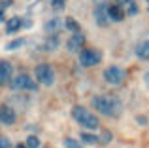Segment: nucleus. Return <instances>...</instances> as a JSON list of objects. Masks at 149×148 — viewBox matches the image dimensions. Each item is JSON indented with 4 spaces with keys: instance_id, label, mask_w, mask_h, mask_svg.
<instances>
[{
    "instance_id": "obj_7",
    "label": "nucleus",
    "mask_w": 149,
    "mask_h": 148,
    "mask_svg": "<svg viewBox=\"0 0 149 148\" xmlns=\"http://www.w3.org/2000/svg\"><path fill=\"white\" fill-rule=\"evenodd\" d=\"M15 120H17V114H15L13 108L8 106V104H2V106H0V123H4V125H13Z\"/></svg>"
},
{
    "instance_id": "obj_10",
    "label": "nucleus",
    "mask_w": 149,
    "mask_h": 148,
    "mask_svg": "<svg viewBox=\"0 0 149 148\" xmlns=\"http://www.w3.org/2000/svg\"><path fill=\"white\" fill-rule=\"evenodd\" d=\"M11 74H13V67L8 61H0V85L11 82Z\"/></svg>"
},
{
    "instance_id": "obj_13",
    "label": "nucleus",
    "mask_w": 149,
    "mask_h": 148,
    "mask_svg": "<svg viewBox=\"0 0 149 148\" xmlns=\"http://www.w3.org/2000/svg\"><path fill=\"white\" fill-rule=\"evenodd\" d=\"M134 53L140 57V59H143V61H149V40H143V42H140V44L136 46Z\"/></svg>"
},
{
    "instance_id": "obj_26",
    "label": "nucleus",
    "mask_w": 149,
    "mask_h": 148,
    "mask_svg": "<svg viewBox=\"0 0 149 148\" xmlns=\"http://www.w3.org/2000/svg\"><path fill=\"white\" fill-rule=\"evenodd\" d=\"M143 80H146V84H147V85H149V70H147V72H146V76H143Z\"/></svg>"
},
{
    "instance_id": "obj_23",
    "label": "nucleus",
    "mask_w": 149,
    "mask_h": 148,
    "mask_svg": "<svg viewBox=\"0 0 149 148\" xmlns=\"http://www.w3.org/2000/svg\"><path fill=\"white\" fill-rule=\"evenodd\" d=\"M127 13H128V15H132V13H138V6H136L134 2H130V4H128V8H127Z\"/></svg>"
},
{
    "instance_id": "obj_11",
    "label": "nucleus",
    "mask_w": 149,
    "mask_h": 148,
    "mask_svg": "<svg viewBox=\"0 0 149 148\" xmlns=\"http://www.w3.org/2000/svg\"><path fill=\"white\" fill-rule=\"evenodd\" d=\"M44 29H45V32H47L49 36H55V34H57L58 30L62 29V21H61L58 17H53V19H49V21L45 23Z\"/></svg>"
},
{
    "instance_id": "obj_1",
    "label": "nucleus",
    "mask_w": 149,
    "mask_h": 148,
    "mask_svg": "<svg viewBox=\"0 0 149 148\" xmlns=\"http://www.w3.org/2000/svg\"><path fill=\"white\" fill-rule=\"evenodd\" d=\"M93 106L104 116H119L123 110V104L113 95H96L93 97Z\"/></svg>"
},
{
    "instance_id": "obj_3",
    "label": "nucleus",
    "mask_w": 149,
    "mask_h": 148,
    "mask_svg": "<svg viewBox=\"0 0 149 148\" xmlns=\"http://www.w3.org/2000/svg\"><path fill=\"white\" fill-rule=\"evenodd\" d=\"M10 85H11L13 91H36V89H38L36 82H34L26 72H21V74H17L15 78H11Z\"/></svg>"
},
{
    "instance_id": "obj_20",
    "label": "nucleus",
    "mask_w": 149,
    "mask_h": 148,
    "mask_svg": "<svg viewBox=\"0 0 149 148\" xmlns=\"http://www.w3.org/2000/svg\"><path fill=\"white\" fill-rule=\"evenodd\" d=\"M64 146H66V148H83L79 141H76V139H72V137L64 139Z\"/></svg>"
},
{
    "instance_id": "obj_29",
    "label": "nucleus",
    "mask_w": 149,
    "mask_h": 148,
    "mask_svg": "<svg viewBox=\"0 0 149 148\" xmlns=\"http://www.w3.org/2000/svg\"><path fill=\"white\" fill-rule=\"evenodd\" d=\"M147 11H149V8H147Z\"/></svg>"
},
{
    "instance_id": "obj_30",
    "label": "nucleus",
    "mask_w": 149,
    "mask_h": 148,
    "mask_svg": "<svg viewBox=\"0 0 149 148\" xmlns=\"http://www.w3.org/2000/svg\"><path fill=\"white\" fill-rule=\"evenodd\" d=\"M147 2H149V0H147Z\"/></svg>"
},
{
    "instance_id": "obj_17",
    "label": "nucleus",
    "mask_w": 149,
    "mask_h": 148,
    "mask_svg": "<svg viewBox=\"0 0 149 148\" xmlns=\"http://www.w3.org/2000/svg\"><path fill=\"white\" fill-rule=\"evenodd\" d=\"M23 44H25V40H23V38H15V40L10 42V44H6V49H8V51H13V49L21 48Z\"/></svg>"
},
{
    "instance_id": "obj_14",
    "label": "nucleus",
    "mask_w": 149,
    "mask_h": 148,
    "mask_svg": "<svg viewBox=\"0 0 149 148\" xmlns=\"http://www.w3.org/2000/svg\"><path fill=\"white\" fill-rule=\"evenodd\" d=\"M21 25H23V21L19 17H11V19H8V23H6V30L8 32H17L19 29H21Z\"/></svg>"
},
{
    "instance_id": "obj_16",
    "label": "nucleus",
    "mask_w": 149,
    "mask_h": 148,
    "mask_svg": "<svg viewBox=\"0 0 149 148\" xmlns=\"http://www.w3.org/2000/svg\"><path fill=\"white\" fill-rule=\"evenodd\" d=\"M58 48V36H49L47 42L44 44V51H53Z\"/></svg>"
},
{
    "instance_id": "obj_15",
    "label": "nucleus",
    "mask_w": 149,
    "mask_h": 148,
    "mask_svg": "<svg viewBox=\"0 0 149 148\" xmlns=\"http://www.w3.org/2000/svg\"><path fill=\"white\" fill-rule=\"evenodd\" d=\"M81 142H83V144H89V146H93V144H98V137H96V135H93V133H87V131H83V133H81Z\"/></svg>"
},
{
    "instance_id": "obj_22",
    "label": "nucleus",
    "mask_w": 149,
    "mask_h": 148,
    "mask_svg": "<svg viewBox=\"0 0 149 148\" xmlns=\"http://www.w3.org/2000/svg\"><path fill=\"white\" fill-rule=\"evenodd\" d=\"M0 148H13V146H11V142H10L8 137H2V135H0Z\"/></svg>"
},
{
    "instance_id": "obj_27",
    "label": "nucleus",
    "mask_w": 149,
    "mask_h": 148,
    "mask_svg": "<svg viewBox=\"0 0 149 148\" xmlns=\"http://www.w3.org/2000/svg\"><path fill=\"white\" fill-rule=\"evenodd\" d=\"M17 148H26V146L25 144H17Z\"/></svg>"
},
{
    "instance_id": "obj_28",
    "label": "nucleus",
    "mask_w": 149,
    "mask_h": 148,
    "mask_svg": "<svg viewBox=\"0 0 149 148\" xmlns=\"http://www.w3.org/2000/svg\"><path fill=\"white\" fill-rule=\"evenodd\" d=\"M2 17H4V15H2V11H0V21H2Z\"/></svg>"
},
{
    "instance_id": "obj_21",
    "label": "nucleus",
    "mask_w": 149,
    "mask_h": 148,
    "mask_svg": "<svg viewBox=\"0 0 149 148\" xmlns=\"http://www.w3.org/2000/svg\"><path fill=\"white\" fill-rule=\"evenodd\" d=\"M98 141L102 142V144H108V142L111 141V133H109L108 129H104V131L100 133V139H98Z\"/></svg>"
},
{
    "instance_id": "obj_12",
    "label": "nucleus",
    "mask_w": 149,
    "mask_h": 148,
    "mask_svg": "<svg viewBox=\"0 0 149 148\" xmlns=\"http://www.w3.org/2000/svg\"><path fill=\"white\" fill-rule=\"evenodd\" d=\"M108 15H109V21H123L125 19V10L113 4V6L108 8Z\"/></svg>"
},
{
    "instance_id": "obj_9",
    "label": "nucleus",
    "mask_w": 149,
    "mask_h": 148,
    "mask_svg": "<svg viewBox=\"0 0 149 148\" xmlns=\"http://www.w3.org/2000/svg\"><path fill=\"white\" fill-rule=\"evenodd\" d=\"M83 44H85V36L81 32H74L66 42V48H68V51H79V49H83Z\"/></svg>"
},
{
    "instance_id": "obj_25",
    "label": "nucleus",
    "mask_w": 149,
    "mask_h": 148,
    "mask_svg": "<svg viewBox=\"0 0 149 148\" xmlns=\"http://www.w3.org/2000/svg\"><path fill=\"white\" fill-rule=\"evenodd\" d=\"M132 0H115V6H119V8H128V4H130Z\"/></svg>"
},
{
    "instance_id": "obj_19",
    "label": "nucleus",
    "mask_w": 149,
    "mask_h": 148,
    "mask_svg": "<svg viewBox=\"0 0 149 148\" xmlns=\"http://www.w3.org/2000/svg\"><path fill=\"white\" fill-rule=\"evenodd\" d=\"M64 25H66V29H68V30H72V32H79V25H77V21H74L72 17H68V19H66V23H64Z\"/></svg>"
},
{
    "instance_id": "obj_5",
    "label": "nucleus",
    "mask_w": 149,
    "mask_h": 148,
    "mask_svg": "<svg viewBox=\"0 0 149 148\" xmlns=\"http://www.w3.org/2000/svg\"><path fill=\"white\" fill-rule=\"evenodd\" d=\"M102 61V53L95 48H87V49H81L79 53V63L81 67H96Z\"/></svg>"
},
{
    "instance_id": "obj_24",
    "label": "nucleus",
    "mask_w": 149,
    "mask_h": 148,
    "mask_svg": "<svg viewBox=\"0 0 149 148\" xmlns=\"http://www.w3.org/2000/svg\"><path fill=\"white\" fill-rule=\"evenodd\" d=\"M64 2L66 0H51V6H53L55 10H61V8L64 6Z\"/></svg>"
},
{
    "instance_id": "obj_8",
    "label": "nucleus",
    "mask_w": 149,
    "mask_h": 148,
    "mask_svg": "<svg viewBox=\"0 0 149 148\" xmlns=\"http://www.w3.org/2000/svg\"><path fill=\"white\" fill-rule=\"evenodd\" d=\"M108 8H109V6H106L104 2L96 4V8H95V19H96V25H100V27H106V25L109 23Z\"/></svg>"
},
{
    "instance_id": "obj_4",
    "label": "nucleus",
    "mask_w": 149,
    "mask_h": 148,
    "mask_svg": "<svg viewBox=\"0 0 149 148\" xmlns=\"http://www.w3.org/2000/svg\"><path fill=\"white\" fill-rule=\"evenodd\" d=\"M34 74H36V80L40 82L42 85H53L55 82V70L53 67L47 63H42L36 67V70H34Z\"/></svg>"
},
{
    "instance_id": "obj_18",
    "label": "nucleus",
    "mask_w": 149,
    "mask_h": 148,
    "mask_svg": "<svg viewBox=\"0 0 149 148\" xmlns=\"http://www.w3.org/2000/svg\"><path fill=\"white\" fill-rule=\"evenodd\" d=\"M25 146H26V148H40V139H38L36 135H30V137L26 139Z\"/></svg>"
},
{
    "instance_id": "obj_2",
    "label": "nucleus",
    "mask_w": 149,
    "mask_h": 148,
    "mask_svg": "<svg viewBox=\"0 0 149 148\" xmlns=\"http://www.w3.org/2000/svg\"><path fill=\"white\" fill-rule=\"evenodd\" d=\"M72 116L79 125L85 127V129H96V127L100 125L98 118H96L91 110H87L85 106H74L72 108Z\"/></svg>"
},
{
    "instance_id": "obj_6",
    "label": "nucleus",
    "mask_w": 149,
    "mask_h": 148,
    "mask_svg": "<svg viewBox=\"0 0 149 148\" xmlns=\"http://www.w3.org/2000/svg\"><path fill=\"white\" fill-rule=\"evenodd\" d=\"M104 80L108 82L109 85H121L125 82V70L117 65H111L104 70Z\"/></svg>"
}]
</instances>
